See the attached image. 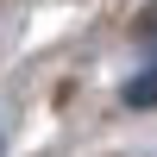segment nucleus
<instances>
[{"label":"nucleus","instance_id":"obj_1","mask_svg":"<svg viewBox=\"0 0 157 157\" xmlns=\"http://www.w3.org/2000/svg\"><path fill=\"white\" fill-rule=\"evenodd\" d=\"M126 107H157V69H145L138 82H126Z\"/></svg>","mask_w":157,"mask_h":157},{"label":"nucleus","instance_id":"obj_2","mask_svg":"<svg viewBox=\"0 0 157 157\" xmlns=\"http://www.w3.org/2000/svg\"><path fill=\"white\" fill-rule=\"evenodd\" d=\"M138 38H145V44H151V50H157V25H145V32H138Z\"/></svg>","mask_w":157,"mask_h":157}]
</instances>
